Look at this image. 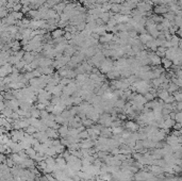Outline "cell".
I'll return each instance as SVG.
<instances>
[{
	"instance_id": "cell-15",
	"label": "cell",
	"mask_w": 182,
	"mask_h": 181,
	"mask_svg": "<svg viewBox=\"0 0 182 181\" xmlns=\"http://www.w3.org/2000/svg\"><path fill=\"white\" fill-rule=\"evenodd\" d=\"M171 95H173V96H174V98H175V101H177V102L182 101V93H181V91H180V90H178V91L174 92Z\"/></svg>"
},
{
	"instance_id": "cell-24",
	"label": "cell",
	"mask_w": 182,
	"mask_h": 181,
	"mask_svg": "<svg viewBox=\"0 0 182 181\" xmlns=\"http://www.w3.org/2000/svg\"><path fill=\"white\" fill-rule=\"evenodd\" d=\"M54 147V150H55V152L59 154V153H62L64 150H65V146H63L62 144H60V145H58V146H53Z\"/></svg>"
},
{
	"instance_id": "cell-35",
	"label": "cell",
	"mask_w": 182,
	"mask_h": 181,
	"mask_svg": "<svg viewBox=\"0 0 182 181\" xmlns=\"http://www.w3.org/2000/svg\"><path fill=\"white\" fill-rule=\"evenodd\" d=\"M27 131H28L29 133H35V132H37V129H36L35 127H33V126L29 125V127L27 128Z\"/></svg>"
},
{
	"instance_id": "cell-18",
	"label": "cell",
	"mask_w": 182,
	"mask_h": 181,
	"mask_svg": "<svg viewBox=\"0 0 182 181\" xmlns=\"http://www.w3.org/2000/svg\"><path fill=\"white\" fill-rule=\"evenodd\" d=\"M66 71H67L66 78H68V79H75V78H76L77 74H76L75 69H66Z\"/></svg>"
},
{
	"instance_id": "cell-46",
	"label": "cell",
	"mask_w": 182,
	"mask_h": 181,
	"mask_svg": "<svg viewBox=\"0 0 182 181\" xmlns=\"http://www.w3.org/2000/svg\"><path fill=\"white\" fill-rule=\"evenodd\" d=\"M39 181H48V180H47L46 176L44 175V176H40V178H39Z\"/></svg>"
},
{
	"instance_id": "cell-6",
	"label": "cell",
	"mask_w": 182,
	"mask_h": 181,
	"mask_svg": "<svg viewBox=\"0 0 182 181\" xmlns=\"http://www.w3.org/2000/svg\"><path fill=\"white\" fill-rule=\"evenodd\" d=\"M106 78H108L109 80H116V79H119V70L112 69L111 71H109L108 74H106Z\"/></svg>"
},
{
	"instance_id": "cell-23",
	"label": "cell",
	"mask_w": 182,
	"mask_h": 181,
	"mask_svg": "<svg viewBox=\"0 0 182 181\" xmlns=\"http://www.w3.org/2000/svg\"><path fill=\"white\" fill-rule=\"evenodd\" d=\"M45 162L47 165H55V159L52 157H47L45 159Z\"/></svg>"
},
{
	"instance_id": "cell-21",
	"label": "cell",
	"mask_w": 182,
	"mask_h": 181,
	"mask_svg": "<svg viewBox=\"0 0 182 181\" xmlns=\"http://www.w3.org/2000/svg\"><path fill=\"white\" fill-rule=\"evenodd\" d=\"M54 122H55L56 124H59V125H63V123L65 122V118H64V117H62V116H61V115L59 114V115H55Z\"/></svg>"
},
{
	"instance_id": "cell-40",
	"label": "cell",
	"mask_w": 182,
	"mask_h": 181,
	"mask_svg": "<svg viewBox=\"0 0 182 181\" xmlns=\"http://www.w3.org/2000/svg\"><path fill=\"white\" fill-rule=\"evenodd\" d=\"M45 176H46V178H47L48 181H58V180H56V179H55L51 174H46Z\"/></svg>"
},
{
	"instance_id": "cell-14",
	"label": "cell",
	"mask_w": 182,
	"mask_h": 181,
	"mask_svg": "<svg viewBox=\"0 0 182 181\" xmlns=\"http://www.w3.org/2000/svg\"><path fill=\"white\" fill-rule=\"evenodd\" d=\"M150 18L153 20V23L154 24H161L162 23V20H163V16L162 15H155V14H152L151 16H150Z\"/></svg>"
},
{
	"instance_id": "cell-11",
	"label": "cell",
	"mask_w": 182,
	"mask_h": 181,
	"mask_svg": "<svg viewBox=\"0 0 182 181\" xmlns=\"http://www.w3.org/2000/svg\"><path fill=\"white\" fill-rule=\"evenodd\" d=\"M121 10V4L119 3H112L111 4V12H113L114 14H119Z\"/></svg>"
},
{
	"instance_id": "cell-28",
	"label": "cell",
	"mask_w": 182,
	"mask_h": 181,
	"mask_svg": "<svg viewBox=\"0 0 182 181\" xmlns=\"http://www.w3.org/2000/svg\"><path fill=\"white\" fill-rule=\"evenodd\" d=\"M143 96H144V98L147 100V101H151V100H153V99L155 98V97H154V96H153L151 93H149V92H147V93H146V94H144Z\"/></svg>"
},
{
	"instance_id": "cell-37",
	"label": "cell",
	"mask_w": 182,
	"mask_h": 181,
	"mask_svg": "<svg viewBox=\"0 0 182 181\" xmlns=\"http://www.w3.org/2000/svg\"><path fill=\"white\" fill-rule=\"evenodd\" d=\"M171 135H174V136H177V137H179V136H181V130H174V131H171V132H169Z\"/></svg>"
},
{
	"instance_id": "cell-4",
	"label": "cell",
	"mask_w": 182,
	"mask_h": 181,
	"mask_svg": "<svg viewBox=\"0 0 182 181\" xmlns=\"http://www.w3.org/2000/svg\"><path fill=\"white\" fill-rule=\"evenodd\" d=\"M113 39V33H107L103 36H100L99 37V44H106V43H111Z\"/></svg>"
},
{
	"instance_id": "cell-9",
	"label": "cell",
	"mask_w": 182,
	"mask_h": 181,
	"mask_svg": "<svg viewBox=\"0 0 182 181\" xmlns=\"http://www.w3.org/2000/svg\"><path fill=\"white\" fill-rule=\"evenodd\" d=\"M64 30L63 29H55V30H53V31H51L50 32V34H51V37L54 39V38H58V37H61V36H63V34H64Z\"/></svg>"
},
{
	"instance_id": "cell-39",
	"label": "cell",
	"mask_w": 182,
	"mask_h": 181,
	"mask_svg": "<svg viewBox=\"0 0 182 181\" xmlns=\"http://www.w3.org/2000/svg\"><path fill=\"white\" fill-rule=\"evenodd\" d=\"M171 128H174V130H181L182 125H181V123H175V125Z\"/></svg>"
},
{
	"instance_id": "cell-19",
	"label": "cell",
	"mask_w": 182,
	"mask_h": 181,
	"mask_svg": "<svg viewBox=\"0 0 182 181\" xmlns=\"http://www.w3.org/2000/svg\"><path fill=\"white\" fill-rule=\"evenodd\" d=\"M82 125L85 127V128H89V127H91L92 125H94V122L92 119H90V118H85V119H82Z\"/></svg>"
},
{
	"instance_id": "cell-16",
	"label": "cell",
	"mask_w": 182,
	"mask_h": 181,
	"mask_svg": "<svg viewBox=\"0 0 182 181\" xmlns=\"http://www.w3.org/2000/svg\"><path fill=\"white\" fill-rule=\"evenodd\" d=\"M47 15H48V19H50V18H55L59 14L51 8V9H48V11H47ZM47 19V20H48Z\"/></svg>"
},
{
	"instance_id": "cell-22",
	"label": "cell",
	"mask_w": 182,
	"mask_h": 181,
	"mask_svg": "<svg viewBox=\"0 0 182 181\" xmlns=\"http://www.w3.org/2000/svg\"><path fill=\"white\" fill-rule=\"evenodd\" d=\"M124 131L123 127H115V128H111V132L113 134H121Z\"/></svg>"
},
{
	"instance_id": "cell-38",
	"label": "cell",
	"mask_w": 182,
	"mask_h": 181,
	"mask_svg": "<svg viewBox=\"0 0 182 181\" xmlns=\"http://www.w3.org/2000/svg\"><path fill=\"white\" fill-rule=\"evenodd\" d=\"M95 24H96V26H97V27H98V26H105V25H106V24H105L102 20H101L100 18L95 19Z\"/></svg>"
},
{
	"instance_id": "cell-3",
	"label": "cell",
	"mask_w": 182,
	"mask_h": 181,
	"mask_svg": "<svg viewBox=\"0 0 182 181\" xmlns=\"http://www.w3.org/2000/svg\"><path fill=\"white\" fill-rule=\"evenodd\" d=\"M45 133H46V135H47L49 138H51V139H55V138H59V137H60L58 131L54 130V129H52V128H48V127H47Z\"/></svg>"
},
{
	"instance_id": "cell-25",
	"label": "cell",
	"mask_w": 182,
	"mask_h": 181,
	"mask_svg": "<svg viewBox=\"0 0 182 181\" xmlns=\"http://www.w3.org/2000/svg\"><path fill=\"white\" fill-rule=\"evenodd\" d=\"M85 27H86V23L83 22V23H80L79 25H77L76 26V29H77L78 32H81V31H83L85 29Z\"/></svg>"
},
{
	"instance_id": "cell-43",
	"label": "cell",
	"mask_w": 182,
	"mask_h": 181,
	"mask_svg": "<svg viewBox=\"0 0 182 181\" xmlns=\"http://www.w3.org/2000/svg\"><path fill=\"white\" fill-rule=\"evenodd\" d=\"M13 8H14L13 10H14L15 12H18V11H20V10H22V4H18V3H17V4H15V6L13 7Z\"/></svg>"
},
{
	"instance_id": "cell-44",
	"label": "cell",
	"mask_w": 182,
	"mask_h": 181,
	"mask_svg": "<svg viewBox=\"0 0 182 181\" xmlns=\"http://www.w3.org/2000/svg\"><path fill=\"white\" fill-rule=\"evenodd\" d=\"M91 36H92V37H93L94 39H96V41H99V37H100V35H98L97 33H94V32H92Z\"/></svg>"
},
{
	"instance_id": "cell-41",
	"label": "cell",
	"mask_w": 182,
	"mask_h": 181,
	"mask_svg": "<svg viewBox=\"0 0 182 181\" xmlns=\"http://www.w3.org/2000/svg\"><path fill=\"white\" fill-rule=\"evenodd\" d=\"M13 17L19 19V18H22V17H23V14L20 13V12H14V13H13Z\"/></svg>"
},
{
	"instance_id": "cell-42",
	"label": "cell",
	"mask_w": 182,
	"mask_h": 181,
	"mask_svg": "<svg viewBox=\"0 0 182 181\" xmlns=\"http://www.w3.org/2000/svg\"><path fill=\"white\" fill-rule=\"evenodd\" d=\"M37 110H39V111H42V110H45L46 109V106L45 105H43V104H38L36 107H35Z\"/></svg>"
},
{
	"instance_id": "cell-5",
	"label": "cell",
	"mask_w": 182,
	"mask_h": 181,
	"mask_svg": "<svg viewBox=\"0 0 182 181\" xmlns=\"http://www.w3.org/2000/svg\"><path fill=\"white\" fill-rule=\"evenodd\" d=\"M76 51H77V50H76V46L67 45L66 48H65L64 51H63V54H64V55H67V56H72V55L75 54Z\"/></svg>"
},
{
	"instance_id": "cell-36",
	"label": "cell",
	"mask_w": 182,
	"mask_h": 181,
	"mask_svg": "<svg viewBox=\"0 0 182 181\" xmlns=\"http://www.w3.org/2000/svg\"><path fill=\"white\" fill-rule=\"evenodd\" d=\"M63 37L66 39V41H69V39H71V37H72V34H71V33H69V32H64Z\"/></svg>"
},
{
	"instance_id": "cell-33",
	"label": "cell",
	"mask_w": 182,
	"mask_h": 181,
	"mask_svg": "<svg viewBox=\"0 0 182 181\" xmlns=\"http://www.w3.org/2000/svg\"><path fill=\"white\" fill-rule=\"evenodd\" d=\"M175 101V98L173 95H169L165 100H164V104H173Z\"/></svg>"
},
{
	"instance_id": "cell-20",
	"label": "cell",
	"mask_w": 182,
	"mask_h": 181,
	"mask_svg": "<svg viewBox=\"0 0 182 181\" xmlns=\"http://www.w3.org/2000/svg\"><path fill=\"white\" fill-rule=\"evenodd\" d=\"M24 58H25V61H26L27 63H31V62L33 61V60L35 59V58L31 54V52H27V53H25Z\"/></svg>"
},
{
	"instance_id": "cell-31",
	"label": "cell",
	"mask_w": 182,
	"mask_h": 181,
	"mask_svg": "<svg viewBox=\"0 0 182 181\" xmlns=\"http://www.w3.org/2000/svg\"><path fill=\"white\" fill-rule=\"evenodd\" d=\"M40 117H42V119H48V116H49V113L46 111V110H42L40 111Z\"/></svg>"
},
{
	"instance_id": "cell-30",
	"label": "cell",
	"mask_w": 182,
	"mask_h": 181,
	"mask_svg": "<svg viewBox=\"0 0 182 181\" xmlns=\"http://www.w3.org/2000/svg\"><path fill=\"white\" fill-rule=\"evenodd\" d=\"M82 101H83L82 97H74V106H79Z\"/></svg>"
},
{
	"instance_id": "cell-26",
	"label": "cell",
	"mask_w": 182,
	"mask_h": 181,
	"mask_svg": "<svg viewBox=\"0 0 182 181\" xmlns=\"http://www.w3.org/2000/svg\"><path fill=\"white\" fill-rule=\"evenodd\" d=\"M175 122L176 123H181L182 122V112H176L175 114Z\"/></svg>"
},
{
	"instance_id": "cell-34",
	"label": "cell",
	"mask_w": 182,
	"mask_h": 181,
	"mask_svg": "<svg viewBox=\"0 0 182 181\" xmlns=\"http://www.w3.org/2000/svg\"><path fill=\"white\" fill-rule=\"evenodd\" d=\"M27 153H28V154H30V157H31L32 159H34V157H35V154H36V151H35L33 148H28Z\"/></svg>"
},
{
	"instance_id": "cell-27",
	"label": "cell",
	"mask_w": 182,
	"mask_h": 181,
	"mask_svg": "<svg viewBox=\"0 0 182 181\" xmlns=\"http://www.w3.org/2000/svg\"><path fill=\"white\" fill-rule=\"evenodd\" d=\"M50 104L53 105V106H56L60 104V97H55V96H52L51 99H50Z\"/></svg>"
},
{
	"instance_id": "cell-1",
	"label": "cell",
	"mask_w": 182,
	"mask_h": 181,
	"mask_svg": "<svg viewBox=\"0 0 182 181\" xmlns=\"http://www.w3.org/2000/svg\"><path fill=\"white\" fill-rule=\"evenodd\" d=\"M113 69V60L111 58H107L105 59L102 62H101L100 66H99V70L101 74H108L109 71H111Z\"/></svg>"
},
{
	"instance_id": "cell-8",
	"label": "cell",
	"mask_w": 182,
	"mask_h": 181,
	"mask_svg": "<svg viewBox=\"0 0 182 181\" xmlns=\"http://www.w3.org/2000/svg\"><path fill=\"white\" fill-rule=\"evenodd\" d=\"M56 131H58V133H59L60 137L64 138V137H66V135H67L68 127H67V126H62V125H61V126H60V128H59Z\"/></svg>"
},
{
	"instance_id": "cell-12",
	"label": "cell",
	"mask_w": 182,
	"mask_h": 181,
	"mask_svg": "<svg viewBox=\"0 0 182 181\" xmlns=\"http://www.w3.org/2000/svg\"><path fill=\"white\" fill-rule=\"evenodd\" d=\"M181 87H179V86H177L176 84H174L173 82H169V84H168V87H167V92L169 93V95H171L174 92H176V91H178V90H180Z\"/></svg>"
},
{
	"instance_id": "cell-47",
	"label": "cell",
	"mask_w": 182,
	"mask_h": 181,
	"mask_svg": "<svg viewBox=\"0 0 182 181\" xmlns=\"http://www.w3.org/2000/svg\"><path fill=\"white\" fill-rule=\"evenodd\" d=\"M80 181H91V180H84V179H81Z\"/></svg>"
},
{
	"instance_id": "cell-10",
	"label": "cell",
	"mask_w": 182,
	"mask_h": 181,
	"mask_svg": "<svg viewBox=\"0 0 182 181\" xmlns=\"http://www.w3.org/2000/svg\"><path fill=\"white\" fill-rule=\"evenodd\" d=\"M161 65H162V67H163V68L166 70V69H168V68L171 67L173 62L170 61V60H167V59H165V58H162V59H161Z\"/></svg>"
},
{
	"instance_id": "cell-32",
	"label": "cell",
	"mask_w": 182,
	"mask_h": 181,
	"mask_svg": "<svg viewBox=\"0 0 182 181\" xmlns=\"http://www.w3.org/2000/svg\"><path fill=\"white\" fill-rule=\"evenodd\" d=\"M31 115H32L34 118H37V117H39V115H40V111L37 110V109H33V111L31 112Z\"/></svg>"
},
{
	"instance_id": "cell-7",
	"label": "cell",
	"mask_w": 182,
	"mask_h": 181,
	"mask_svg": "<svg viewBox=\"0 0 182 181\" xmlns=\"http://www.w3.org/2000/svg\"><path fill=\"white\" fill-rule=\"evenodd\" d=\"M138 39H139V42L143 44V45H145L146 43H148L149 41H151L152 39V36L151 35H149L148 33H145V34H139L138 35Z\"/></svg>"
},
{
	"instance_id": "cell-13",
	"label": "cell",
	"mask_w": 182,
	"mask_h": 181,
	"mask_svg": "<svg viewBox=\"0 0 182 181\" xmlns=\"http://www.w3.org/2000/svg\"><path fill=\"white\" fill-rule=\"evenodd\" d=\"M98 18H100L105 24H107L109 22V19H110V14H109V12H103V13L99 14Z\"/></svg>"
},
{
	"instance_id": "cell-48",
	"label": "cell",
	"mask_w": 182,
	"mask_h": 181,
	"mask_svg": "<svg viewBox=\"0 0 182 181\" xmlns=\"http://www.w3.org/2000/svg\"><path fill=\"white\" fill-rule=\"evenodd\" d=\"M61 1H66V0H61Z\"/></svg>"
},
{
	"instance_id": "cell-2",
	"label": "cell",
	"mask_w": 182,
	"mask_h": 181,
	"mask_svg": "<svg viewBox=\"0 0 182 181\" xmlns=\"http://www.w3.org/2000/svg\"><path fill=\"white\" fill-rule=\"evenodd\" d=\"M167 12H168V9L166 4H158L152 8V13L155 15H163Z\"/></svg>"
},
{
	"instance_id": "cell-45",
	"label": "cell",
	"mask_w": 182,
	"mask_h": 181,
	"mask_svg": "<svg viewBox=\"0 0 182 181\" xmlns=\"http://www.w3.org/2000/svg\"><path fill=\"white\" fill-rule=\"evenodd\" d=\"M155 51H159V52H163V53H165L166 48H165V47H157V50H155Z\"/></svg>"
},
{
	"instance_id": "cell-29",
	"label": "cell",
	"mask_w": 182,
	"mask_h": 181,
	"mask_svg": "<svg viewBox=\"0 0 182 181\" xmlns=\"http://www.w3.org/2000/svg\"><path fill=\"white\" fill-rule=\"evenodd\" d=\"M106 25H107L108 27L112 28V27H115V26L117 25V22L115 20V19H114V18H110V19H109V22H108V23H107Z\"/></svg>"
},
{
	"instance_id": "cell-17",
	"label": "cell",
	"mask_w": 182,
	"mask_h": 181,
	"mask_svg": "<svg viewBox=\"0 0 182 181\" xmlns=\"http://www.w3.org/2000/svg\"><path fill=\"white\" fill-rule=\"evenodd\" d=\"M123 125H124L123 120L116 119V120H114V122H112V123H111L110 127H111V128H115V127H123Z\"/></svg>"
}]
</instances>
